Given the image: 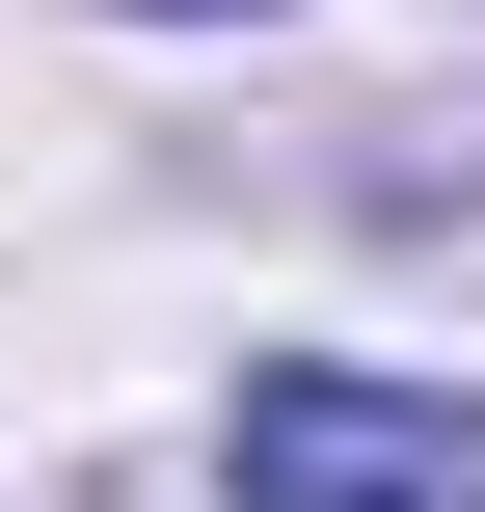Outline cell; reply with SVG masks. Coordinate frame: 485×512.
I'll use <instances>...</instances> for the list:
<instances>
[{"mask_svg":"<svg viewBox=\"0 0 485 512\" xmlns=\"http://www.w3.org/2000/svg\"><path fill=\"white\" fill-rule=\"evenodd\" d=\"M243 512H485V405L432 378H351V351H297V378H243Z\"/></svg>","mask_w":485,"mask_h":512,"instance_id":"1","label":"cell"},{"mask_svg":"<svg viewBox=\"0 0 485 512\" xmlns=\"http://www.w3.org/2000/svg\"><path fill=\"white\" fill-rule=\"evenodd\" d=\"M162 27H216V0H162Z\"/></svg>","mask_w":485,"mask_h":512,"instance_id":"2","label":"cell"}]
</instances>
